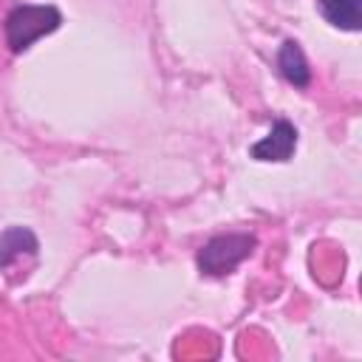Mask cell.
<instances>
[{"mask_svg": "<svg viewBox=\"0 0 362 362\" xmlns=\"http://www.w3.org/2000/svg\"><path fill=\"white\" fill-rule=\"evenodd\" d=\"M59 25H62V11L57 6H37V3L14 6L6 14V23H3L6 45H8L11 54H23L40 37L54 34Z\"/></svg>", "mask_w": 362, "mask_h": 362, "instance_id": "6da1fadb", "label": "cell"}, {"mask_svg": "<svg viewBox=\"0 0 362 362\" xmlns=\"http://www.w3.org/2000/svg\"><path fill=\"white\" fill-rule=\"evenodd\" d=\"M257 246V238L249 232H226L206 240L198 252V269L206 277H223L232 274Z\"/></svg>", "mask_w": 362, "mask_h": 362, "instance_id": "7a4b0ae2", "label": "cell"}, {"mask_svg": "<svg viewBox=\"0 0 362 362\" xmlns=\"http://www.w3.org/2000/svg\"><path fill=\"white\" fill-rule=\"evenodd\" d=\"M294 147H297V127L286 119H277L272 124L269 136H263L260 141L252 144L249 156L257 161H288Z\"/></svg>", "mask_w": 362, "mask_h": 362, "instance_id": "3957f363", "label": "cell"}, {"mask_svg": "<svg viewBox=\"0 0 362 362\" xmlns=\"http://www.w3.org/2000/svg\"><path fill=\"white\" fill-rule=\"evenodd\" d=\"M40 249V240L31 229L25 226H11L0 235V272L14 269L17 263H23L25 257L34 260Z\"/></svg>", "mask_w": 362, "mask_h": 362, "instance_id": "277c9868", "label": "cell"}, {"mask_svg": "<svg viewBox=\"0 0 362 362\" xmlns=\"http://www.w3.org/2000/svg\"><path fill=\"white\" fill-rule=\"evenodd\" d=\"M277 68H280L283 79L291 82L294 88H308V82H311V68H308V59H305L303 48H300L294 40H286V42L280 45Z\"/></svg>", "mask_w": 362, "mask_h": 362, "instance_id": "5b68a950", "label": "cell"}, {"mask_svg": "<svg viewBox=\"0 0 362 362\" xmlns=\"http://www.w3.org/2000/svg\"><path fill=\"white\" fill-rule=\"evenodd\" d=\"M320 14L325 23L342 31H359L362 28V0H320Z\"/></svg>", "mask_w": 362, "mask_h": 362, "instance_id": "8992f818", "label": "cell"}]
</instances>
